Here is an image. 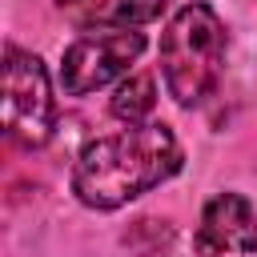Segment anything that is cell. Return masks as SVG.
<instances>
[{
	"instance_id": "obj_1",
	"label": "cell",
	"mask_w": 257,
	"mask_h": 257,
	"mask_svg": "<svg viewBox=\"0 0 257 257\" xmlns=\"http://www.w3.org/2000/svg\"><path fill=\"white\" fill-rule=\"evenodd\" d=\"M181 169V145L169 124H128L112 137H96L84 145L72 169V193L88 209H120L141 193L157 189Z\"/></svg>"
},
{
	"instance_id": "obj_6",
	"label": "cell",
	"mask_w": 257,
	"mask_h": 257,
	"mask_svg": "<svg viewBox=\"0 0 257 257\" xmlns=\"http://www.w3.org/2000/svg\"><path fill=\"white\" fill-rule=\"evenodd\" d=\"M169 0H60V12L76 28H141L165 12Z\"/></svg>"
},
{
	"instance_id": "obj_7",
	"label": "cell",
	"mask_w": 257,
	"mask_h": 257,
	"mask_svg": "<svg viewBox=\"0 0 257 257\" xmlns=\"http://www.w3.org/2000/svg\"><path fill=\"white\" fill-rule=\"evenodd\" d=\"M157 108V84L149 72H137V76H124L112 92V116L124 120V124H149Z\"/></svg>"
},
{
	"instance_id": "obj_2",
	"label": "cell",
	"mask_w": 257,
	"mask_h": 257,
	"mask_svg": "<svg viewBox=\"0 0 257 257\" xmlns=\"http://www.w3.org/2000/svg\"><path fill=\"white\" fill-rule=\"evenodd\" d=\"M225 64V24L209 4H185L161 36V76L177 104H201Z\"/></svg>"
},
{
	"instance_id": "obj_4",
	"label": "cell",
	"mask_w": 257,
	"mask_h": 257,
	"mask_svg": "<svg viewBox=\"0 0 257 257\" xmlns=\"http://www.w3.org/2000/svg\"><path fill=\"white\" fill-rule=\"evenodd\" d=\"M145 52V32L137 28H88L80 32L60 56V88L68 96H88L116 76Z\"/></svg>"
},
{
	"instance_id": "obj_3",
	"label": "cell",
	"mask_w": 257,
	"mask_h": 257,
	"mask_svg": "<svg viewBox=\"0 0 257 257\" xmlns=\"http://www.w3.org/2000/svg\"><path fill=\"white\" fill-rule=\"evenodd\" d=\"M4 128L16 145L40 149L56 133V96L40 56L8 44L4 48Z\"/></svg>"
},
{
	"instance_id": "obj_5",
	"label": "cell",
	"mask_w": 257,
	"mask_h": 257,
	"mask_svg": "<svg viewBox=\"0 0 257 257\" xmlns=\"http://www.w3.org/2000/svg\"><path fill=\"white\" fill-rule=\"evenodd\" d=\"M197 257H257V213L241 193H217L193 237Z\"/></svg>"
}]
</instances>
